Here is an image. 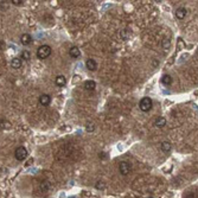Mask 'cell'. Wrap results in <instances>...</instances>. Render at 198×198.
<instances>
[{
	"label": "cell",
	"instance_id": "6",
	"mask_svg": "<svg viewBox=\"0 0 198 198\" xmlns=\"http://www.w3.org/2000/svg\"><path fill=\"white\" fill-rule=\"evenodd\" d=\"M20 43L23 44V45H30L31 43H32V37L29 35V33H23L21 36H20Z\"/></svg>",
	"mask_w": 198,
	"mask_h": 198
},
{
	"label": "cell",
	"instance_id": "13",
	"mask_svg": "<svg viewBox=\"0 0 198 198\" xmlns=\"http://www.w3.org/2000/svg\"><path fill=\"white\" fill-rule=\"evenodd\" d=\"M11 67H12L13 69H19L20 67H21V60H20L19 57L12 58V60H11Z\"/></svg>",
	"mask_w": 198,
	"mask_h": 198
},
{
	"label": "cell",
	"instance_id": "24",
	"mask_svg": "<svg viewBox=\"0 0 198 198\" xmlns=\"http://www.w3.org/2000/svg\"><path fill=\"white\" fill-rule=\"evenodd\" d=\"M32 161H33V160H32V159H30V160L27 161V164H26V165H27V166H29V165H31V164H32Z\"/></svg>",
	"mask_w": 198,
	"mask_h": 198
},
{
	"label": "cell",
	"instance_id": "5",
	"mask_svg": "<svg viewBox=\"0 0 198 198\" xmlns=\"http://www.w3.org/2000/svg\"><path fill=\"white\" fill-rule=\"evenodd\" d=\"M39 103L42 104V106H44V107L49 106V104L51 103V96H50V95H48V94H43V95H40L39 96Z\"/></svg>",
	"mask_w": 198,
	"mask_h": 198
},
{
	"label": "cell",
	"instance_id": "3",
	"mask_svg": "<svg viewBox=\"0 0 198 198\" xmlns=\"http://www.w3.org/2000/svg\"><path fill=\"white\" fill-rule=\"evenodd\" d=\"M14 157L18 161H24L27 158V150L24 146H19L16 151H14Z\"/></svg>",
	"mask_w": 198,
	"mask_h": 198
},
{
	"label": "cell",
	"instance_id": "10",
	"mask_svg": "<svg viewBox=\"0 0 198 198\" xmlns=\"http://www.w3.org/2000/svg\"><path fill=\"white\" fill-rule=\"evenodd\" d=\"M69 55L73 58H79V55H81V51H79V49L77 46H71L70 50H69Z\"/></svg>",
	"mask_w": 198,
	"mask_h": 198
},
{
	"label": "cell",
	"instance_id": "15",
	"mask_svg": "<svg viewBox=\"0 0 198 198\" xmlns=\"http://www.w3.org/2000/svg\"><path fill=\"white\" fill-rule=\"evenodd\" d=\"M161 83H162L164 85H171V84H172V77H171L170 75H164V76L161 77Z\"/></svg>",
	"mask_w": 198,
	"mask_h": 198
},
{
	"label": "cell",
	"instance_id": "14",
	"mask_svg": "<svg viewBox=\"0 0 198 198\" xmlns=\"http://www.w3.org/2000/svg\"><path fill=\"white\" fill-rule=\"evenodd\" d=\"M154 125L159 127V128H162L165 125H166V119L165 118H162V116H158L156 121H154Z\"/></svg>",
	"mask_w": 198,
	"mask_h": 198
},
{
	"label": "cell",
	"instance_id": "8",
	"mask_svg": "<svg viewBox=\"0 0 198 198\" xmlns=\"http://www.w3.org/2000/svg\"><path fill=\"white\" fill-rule=\"evenodd\" d=\"M83 87H84V89H85V90L93 91V90H95V88H96V83H95V81L88 79V81H85V82H84Z\"/></svg>",
	"mask_w": 198,
	"mask_h": 198
},
{
	"label": "cell",
	"instance_id": "4",
	"mask_svg": "<svg viewBox=\"0 0 198 198\" xmlns=\"http://www.w3.org/2000/svg\"><path fill=\"white\" fill-rule=\"evenodd\" d=\"M119 171L122 176H127L132 171V165L127 161H121L119 165Z\"/></svg>",
	"mask_w": 198,
	"mask_h": 198
},
{
	"label": "cell",
	"instance_id": "7",
	"mask_svg": "<svg viewBox=\"0 0 198 198\" xmlns=\"http://www.w3.org/2000/svg\"><path fill=\"white\" fill-rule=\"evenodd\" d=\"M85 67H87L88 70H90V71H95V70L97 69V63H96V60H95L89 58V60H87V62H85Z\"/></svg>",
	"mask_w": 198,
	"mask_h": 198
},
{
	"label": "cell",
	"instance_id": "18",
	"mask_svg": "<svg viewBox=\"0 0 198 198\" xmlns=\"http://www.w3.org/2000/svg\"><path fill=\"white\" fill-rule=\"evenodd\" d=\"M94 123H87V127H85V129H87V132L88 133H90V132H93L94 131Z\"/></svg>",
	"mask_w": 198,
	"mask_h": 198
},
{
	"label": "cell",
	"instance_id": "17",
	"mask_svg": "<svg viewBox=\"0 0 198 198\" xmlns=\"http://www.w3.org/2000/svg\"><path fill=\"white\" fill-rule=\"evenodd\" d=\"M121 36H122V38H123V39H127V38L131 36V32H129L128 30H123V31L121 32Z\"/></svg>",
	"mask_w": 198,
	"mask_h": 198
},
{
	"label": "cell",
	"instance_id": "11",
	"mask_svg": "<svg viewBox=\"0 0 198 198\" xmlns=\"http://www.w3.org/2000/svg\"><path fill=\"white\" fill-rule=\"evenodd\" d=\"M55 83H56L57 87H64L65 83H67V79H65L63 75H60V76H57V77L55 79Z\"/></svg>",
	"mask_w": 198,
	"mask_h": 198
},
{
	"label": "cell",
	"instance_id": "16",
	"mask_svg": "<svg viewBox=\"0 0 198 198\" xmlns=\"http://www.w3.org/2000/svg\"><path fill=\"white\" fill-rule=\"evenodd\" d=\"M30 58H31V55H30V52H29L27 50H24V51L21 52V58H20V60H30Z\"/></svg>",
	"mask_w": 198,
	"mask_h": 198
},
{
	"label": "cell",
	"instance_id": "9",
	"mask_svg": "<svg viewBox=\"0 0 198 198\" xmlns=\"http://www.w3.org/2000/svg\"><path fill=\"white\" fill-rule=\"evenodd\" d=\"M186 13H187V11H186L185 7H179V8H177V11H176V17L178 19L181 20L186 17Z\"/></svg>",
	"mask_w": 198,
	"mask_h": 198
},
{
	"label": "cell",
	"instance_id": "12",
	"mask_svg": "<svg viewBox=\"0 0 198 198\" xmlns=\"http://www.w3.org/2000/svg\"><path fill=\"white\" fill-rule=\"evenodd\" d=\"M160 148H161V151H162V152L167 153V152H170V151H171L172 146H171V144H170L169 141H162V142H161V145H160Z\"/></svg>",
	"mask_w": 198,
	"mask_h": 198
},
{
	"label": "cell",
	"instance_id": "21",
	"mask_svg": "<svg viewBox=\"0 0 198 198\" xmlns=\"http://www.w3.org/2000/svg\"><path fill=\"white\" fill-rule=\"evenodd\" d=\"M96 189H99V190H103V189H104V184H103L102 181H97V184H96Z\"/></svg>",
	"mask_w": 198,
	"mask_h": 198
},
{
	"label": "cell",
	"instance_id": "25",
	"mask_svg": "<svg viewBox=\"0 0 198 198\" xmlns=\"http://www.w3.org/2000/svg\"><path fill=\"white\" fill-rule=\"evenodd\" d=\"M69 198H76V197H69Z\"/></svg>",
	"mask_w": 198,
	"mask_h": 198
},
{
	"label": "cell",
	"instance_id": "22",
	"mask_svg": "<svg viewBox=\"0 0 198 198\" xmlns=\"http://www.w3.org/2000/svg\"><path fill=\"white\" fill-rule=\"evenodd\" d=\"M5 42H2V40H0V51H2L4 49H5Z\"/></svg>",
	"mask_w": 198,
	"mask_h": 198
},
{
	"label": "cell",
	"instance_id": "23",
	"mask_svg": "<svg viewBox=\"0 0 198 198\" xmlns=\"http://www.w3.org/2000/svg\"><path fill=\"white\" fill-rule=\"evenodd\" d=\"M99 157H100V158H102V159H106V158H107V154H106L104 152H102V153H100Z\"/></svg>",
	"mask_w": 198,
	"mask_h": 198
},
{
	"label": "cell",
	"instance_id": "2",
	"mask_svg": "<svg viewBox=\"0 0 198 198\" xmlns=\"http://www.w3.org/2000/svg\"><path fill=\"white\" fill-rule=\"evenodd\" d=\"M51 52H52V50L49 45H42L37 50V56L39 60H45L51 55Z\"/></svg>",
	"mask_w": 198,
	"mask_h": 198
},
{
	"label": "cell",
	"instance_id": "1",
	"mask_svg": "<svg viewBox=\"0 0 198 198\" xmlns=\"http://www.w3.org/2000/svg\"><path fill=\"white\" fill-rule=\"evenodd\" d=\"M152 107H153V101L151 97H142L140 100V103H139L140 110L146 113V112H150L152 109Z\"/></svg>",
	"mask_w": 198,
	"mask_h": 198
},
{
	"label": "cell",
	"instance_id": "19",
	"mask_svg": "<svg viewBox=\"0 0 198 198\" xmlns=\"http://www.w3.org/2000/svg\"><path fill=\"white\" fill-rule=\"evenodd\" d=\"M11 2H12L13 5L20 6V5H23V4H24V0H11Z\"/></svg>",
	"mask_w": 198,
	"mask_h": 198
},
{
	"label": "cell",
	"instance_id": "20",
	"mask_svg": "<svg viewBox=\"0 0 198 198\" xmlns=\"http://www.w3.org/2000/svg\"><path fill=\"white\" fill-rule=\"evenodd\" d=\"M170 45H171V42L169 39H164V43H162V46H164V49H166V48H170Z\"/></svg>",
	"mask_w": 198,
	"mask_h": 198
}]
</instances>
